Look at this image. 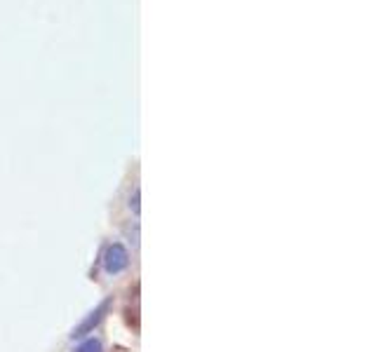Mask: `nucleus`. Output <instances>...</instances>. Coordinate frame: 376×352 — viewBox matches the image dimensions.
<instances>
[{
	"instance_id": "obj_1",
	"label": "nucleus",
	"mask_w": 376,
	"mask_h": 352,
	"mask_svg": "<svg viewBox=\"0 0 376 352\" xmlns=\"http://www.w3.org/2000/svg\"><path fill=\"white\" fill-rule=\"evenodd\" d=\"M127 266H130V254L120 242H113L104 254V271L108 275H120L127 271Z\"/></svg>"
},
{
	"instance_id": "obj_2",
	"label": "nucleus",
	"mask_w": 376,
	"mask_h": 352,
	"mask_svg": "<svg viewBox=\"0 0 376 352\" xmlns=\"http://www.w3.org/2000/svg\"><path fill=\"white\" fill-rule=\"evenodd\" d=\"M106 310H108V301H104V303H102V305H99V307H97V310H94V312H92V315H90V317H87V320H85V322H82V324H80V327H78V329H75V331H73V336H85V334H90V331H92V329H94V327H97V324H99V322H102V320H104V312H106Z\"/></svg>"
},
{
	"instance_id": "obj_3",
	"label": "nucleus",
	"mask_w": 376,
	"mask_h": 352,
	"mask_svg": "<svg viewBox=\"0 0 376 352\" xmlns=\"http://www.w3.org/2000/svg\"><path fill=\"white\" fill-rule=\"evenodd\" d=\"M75 352H104V345H102V340L90 338V340H85V343H82Z\"/></svg>"
},
{
	"instance_id": "obj_4",
	"label": "nucleus",
	"mask_w": 376,
	"mask_h": 352,
	"mask_svg": "<svg viewBox=\"0 0 376 352\" xmlns=\"http://www.w3.org/2000/svg\"><path fill=\"white\" fill-rule=\"evenodd\" d=\"M130 207L134 209V214H139V188H134V195L130 197Z\"/></svg>"
}]
</instances>
